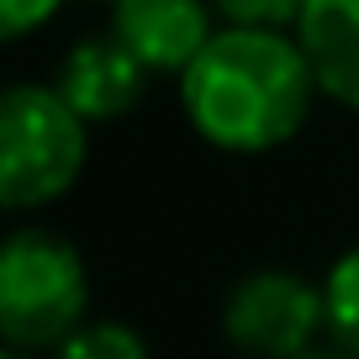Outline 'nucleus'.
Segmentation results:
<instances>
[{"mask_svg":"<svg viewBox=\"0 0 359 359\" xmlns=\"http://www.w3.org/2000/svg\"><path fill=\"white\" fill-rule=\"evenodd\" d=\"M323 95L296 32L275 27H217L180 74V106L196 137L222 154H269L291 143Z\"/></svg>","mask_w":359,"mask_h":359,"instance_id":"nucleus-1","label":"nucleus"},{"mask_svg":"<svg viewBox=\"0 0 359 359\" xmlns=\"http://www.w3.org/2000/svg\"><path fill=\"white\" fill-rule=\"evenodd\" d=\"M90 269L64 233L16 227L0 248V338L22 354H53L90 323Z\"/></svg>","mask_w":359,"mask_h":359,"instance_id":"nucleus-2","label":"nucleus"},{"mask_svg":"<svg viewBox=\"0 0 359 359\" xmlns=\"http://www.w3.org/2000/svg\"><path fill=\"white\" fill-rule=\"evenodd\" d=\"M90 158V122L58 85H11L0 95V206L43 212L74 191Z\"/></svg>","mask_w":359,"mask_h":359,"instance_id":"nucleus-3","label":"nucleus"},{"mask_svg":"<svg viewBox=\"0 0 359 359\" xmlns=\"http://www.w3.org/2000/svg\"><path fill=\"white\" fill-rule=\"evenodd\" d=\"M222 333L243 359H296L327 338V296L296 269H248L222 302Z\"/></svg>","mask_w":359,"mask_h":359,"instance_id":"nucleus-4","label":"nucleus"},{"mask_svg":"<svg viewBox=\"0 0 359 359\" xmlns=\"http://www.w3.org/2000/svg\"><path fill=\"white\" fill-rule=\"evenodd\" d=\"M212 0H116L111 37L148 69V74H185L217 37Z\"/></svg>","mask_w":359,"mask_h":359,"instance_id":"nucleus-5","label":"nucleus"},{"mask_svg":"<svg viewBox=\"0 0 359 359\" xmlns=\"http://www.w3.org/2000/svg\"><path fill=\"white\" fill-rule=\"evenodd\" d=\"M148 79L154 74L106 32V37H85V43H74L64 53V64H58V95L85 122H116V116H127L143 101Z\"/></svg>","mask_w":359,"mask_h":359,"instance_id":"nucleus-6","label":"nucleus"},{"mask_svg":"<svg viewBox=\"0 0 359 359\" xmlns=\"http://www.w3.org/2000/svg\"><path fill=\"white\" fill-rule=\"evenodd\" d=\"M296 43L317 74V90L359 111V0H306Z\"/></svg>","mask_w":359,"mask_h":359,"instance_id":"nucleus-7","label":"nucleus"},{"mask_svg":"<svg viewBox=\"0 0 359 359\" xmlns=\"http://www.w3.org/2000/svg\"><path fill=\"white\" fill-rule=\"evenodd\" d=\"M323 296H327V344L359 354V243L333 259V269L323 275Z\"/></svg>","mask_w":359,"mask_h":359,"instance_id":"nucleus-8","label":"nucleus"},{"mask_svg":"<svg viewBox=\"0 0 359 359\" xmlns=\"http://www.w3.org/2000/svg\"><path fill=\"white\" fill-rule=\"evenodd\" d=\"M53 359H154L143 333L127 323H85L53 348Z\"/></svg>","mask_w":359,"mask_h":359,"instance_id":"nucleus-9","label":"nucleus"},{"mask_svg":"<svg viewBox=\"0 0 359 359\" xmlns=\"http://www.w3.org/2000/svg\"><path fill=\"white\" fill-rule=\"evenodd\" d=\"M212 11L222 27H275V32H296L306 0H212Z\"/></svg>","mask_w":359,"mask_h":359,"instance_id":"nucleus-10","label":"nucleus"},{"mask_svg":"<svg viewBox=\"0 0 359 359\" xmlns=\"http://www.w3.org/2000/svg\"><path fill=\"white\" fill-rule=\"evenodd\" d=\"M58 6L64 0H0V37H27V32H37L43 22H53L58 16Z\"/></svg>","mask_w":359,"mask_h":359,"instance_id":"nucleus-11","label":"nucleus"},{"mask_svg":"<svg viewBox=\"0 0 359 359\" xmlns=\"http://www.w3.org/2000/svg\"><path fill=\"white\" fill-rule=\"evenodd\" d=\"M296 359H359V354H348V348H338V344H317V348H306V354H296Z\"/></svg>","mask_w":359,"mask_h":359,"instance_id":"nucleus-12","label":"nucleus"},{"mask_svg":"<svg viewBox=\"0 0 359 359\" xmlns=\"http://www.w3.org/2000/svg\"><path fill=\"white\" fill-rule=\"evenodd\" d=\"M0 359H37V354H22V348H6Z\"/></svg>","mask_w":359,"mask_h":359,"instance_id":"nucleus-13","label":"nucleus"},{"mask_svg":"<svg viewBox=\"0 0 359 359\" xmlns=\"http://www.w3.org/2000/svg\"><path fill=\"white\" fill-rule=\"evenodd\" d=\"M106 6H116V0H106Z\"/></svg>","mask_w":359,"mask_h":359,"instance_id":"nucleus-14","label":"nucleus"}]
</instances>
